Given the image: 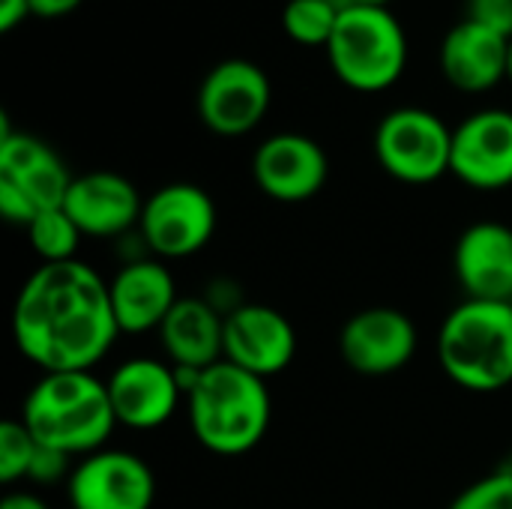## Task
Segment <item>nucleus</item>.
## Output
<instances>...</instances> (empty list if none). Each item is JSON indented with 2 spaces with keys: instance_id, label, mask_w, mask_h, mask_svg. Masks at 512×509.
<instances>
[{
  "instance_id": "nucleus-11",
  "label": "nucleus",
  "mask_w": 512,
  "mask_h": 509,
  "mask_svg": "<svg viewBox=\"0 0 512 509\" xmlns=\"http://www.w3.org/2000/svg\"><path fill=\"white\" fill-rule=\"evenodd\" d=\"M420 336L414 321L393 306H372L348 318L339 333V351L357 375L381 378L402 372L417 354Z\"/></svg>"
},
{
  "instance_id": "nucleus-4",
  "label": "nucleus",
  "mask_w": 512,
  "mask_h": 509,
  "mask_svg": "<svg viewBox=\"0 0 512 509\" xmlns=\"http://www.w3.org/2000/svg\"><path fill=\"white\" fill-rule=\"evenodd\" d=\"M444 375L468 393H501L512 384V306L492 300L459 303L438 330Z\"/></svg>"
},
{
  "instance_id": "nucleus-30",
  "label": "nucleus",
  "mask_w": 512,
  "mask_h": 509,
  "mask_svg": "<svg viewBox=\"0 0 512 509\" xmlns=\"http://www.w3.org/2000/svg\"><path fill=\"white\" fill-rule=\"evenodd\" d=\"M0 509H51L39 495L33 492H6L3 501H0Z\"/></svg>"
},
{
  "instance_id": "nucleus-27",
  "label": "nucleus",
  "mask_w": 512,
  "mask_h": 509,
  "mask_svg": "<svg viewBox=\"0 0 512 509\" xmlns=\"http://www.w3.org/2000/svg\"><path fill=\"white\" fill-rule=\"evenodd\" d=\"M204 300H207V303H210L222 318H228L231 312H237V309L243 306L240 285H237V282H231V279H216V282H210V285H207Z\"/></svg>"
},
{
  "instance_id": "nucleus-5",
  "label": "nucleus",
  "mask_w": 512,
  "mask_h": 509,
  "mask_svg": "<svg viewBox=\"0 0 512 509\" xmlns=\"http://www.w3.org/2000/svg\"><path fill=\"white\" fill-rule=\"evenodd\" d=\"M324 51L336 78L357 93L393 87L408 66V36L390 6H345Z\"/></svg>"
},
{
  "instance_id": "nucleus-17",
  "label": "nucleus",
  "mask_w": 512,
  "mask_h": 509,
  "mask_svg": "<svg viewBox=\"0 0 512 509\" xmlns=\"http://www.w3.org/2000/svg\"><path fill=\"white\" fill-rule=\"evenodd\" d=\"M453 273L465 300L512 303V228L477 222L462 231L453 249Z\"/></svg>"
},
{
  "instance_id": "nucleus-35",
  "label": "nucleus",
  "mask_w": 512,
  "mask_h": 509,
  "mask_svg": "<svg viewBox=\"0 0 512 509\" xmlns=\"http://www.w3.org/2000/svg\"><path fill=\"white\" fill-rule=\"evenodd\" d=\"M510 306H512V303H510Z\"/></svg>"
},
{
  "instance_id": "nucleus-8",
  "label": "nucleus",
  "mask_w": 512,
  "mask_h": 509,
  "mask_svg": "<svg viewBox=\"0 0 512 509\" xmlns=\"http://www.w3.org/2000/svg\"><path fill=\"white\" fill-rule=\"evenodd\" d=\"M216 201L195 183H168L144 201L138 234L156 258L198 255L216 234Z\"/></svg>"
},
{
  "instance_id": "nucleus-24",
  "label": "nucleus",
  "mask_w": 512,
  "mask_h": 509,
  "mask_svg": "<svg viewBox=\"0 0 512 509\" xmlns=\"http://www.w3.org/2000/svg\"><path fill=\"white\" fill-rule=\"evenodd\" d=\"M447 509H512V474L507 468L462 489Z\"/></svg>"
},
{
  "instance_id": "nucleus-16",
  "label": "nucleus",
  "mask_w": 512,
  "mask_h": 509,
  "mask_svg": "<svg viewBox=\"0 0 512 509\" xmlns=\"http://www.w3.org/2000/svg\"><path fill=\"white\" fill-rule=\"evenodd\" d=\"M63 210L81 228L84 237L120 240L138 231L144 201L132 180L117 171L78 174L63 198Z\"/></svg>"
},
{
  "instance_id": "nucleus-34",
  "label": "nucleus",
  "mask_w": 512,
  "mask_h": 509,
  "mask_svg": "<svg viewBox=\"0 0 512 509\" xmlns=\"http://www.w3.org/2000/svg\"><path fill=\"white\" fill-rule=\"evenodd\" d=\"M507 471L512 474V453H510V459H507Z\"/></svg>"
},
{
  "instance_id": "nucleus-19",
  "label": "nucleus",
  "mask_w": 512,
  "mask_h": 509,
  "mask_svg": "<svg viewBox=\"0 0 512 509\" xmlns=\"http://www.w3.org/2000/svg\"><path fill=\"white\" fill-rule=\"evenodd\" d=\"M510 39L462 18L441 42V72L462 93H486L507 78Z\"/></svg>"
},
{
  "instance_id": "nucleus-25",
  "label": "nucleus",
  "mask_w": 512,
  "mask_h": 509,
  "mask_svg": "<svg viewBox=\"0 0 512 509\" xmlns=\"http://www.w3.org/2000/svg\"><path fill=\"white\" fill-rule=\"evenodd\" d=\"M72 456L60 453V450H51V447H39L36 456H33V465H30V474L27 480L36 483V486H57V483H69V474H72Z\"/></svg>"
},
{
  "instance_id": "nucleus-2",
  "label": "nucleus",
  "mask_w": 512,
  "mask_h": 509,
  "mask_svg": "<svg viewBox=\"0 0 512 509\" xmlns=\"http://www.w3.org/2000/svg\"><path fill=\"white\" fill-rule=\"evenodd\" d=\"M21 423L39 447L84 459L105 450L117 417L108 384L93 372H42L24 396Z\"/></svg>"
},
{
  "instance_id": "nucleus-3",
  "label": "nucleus",
  "mask_w": 512,
  "mask_h": 509,
  "mask_svg": "<svg viewBox=\"0 0 512 509\" xmlns=\"http://www.w3.org/2000/svg\"><path fill=\"white\" fill-rule=\"evenodd\" d=\"M186 414L195 441L216 456L252 453L273 417V399L264 378H255L228 360L201 372V381L186 396Z\"/></svg>"
},
{
  "instance_id": "nucleus-22",
  "label": "nucleus",
  "mask_w": 512,
  "mask_h": 509,
  "mask_svg": "<svg viewBox=\"0 0 512 509\" xmlns=\"http://www.w3.org/2000/svg\"><path fill=\"white\" fill-rule=\"evenodd\" d=\"M342 6L330 0H288L282 9L285 33L306 48H327L339 24Z\"/></svg>"
},
{
  "instance_id": "nucleus-23",
  "label": "nucleus",
  "mask_w": 512,
  "mask_h": 509,
  "mask_svg": "<svg viewBox=\"0 0 512 509\" xmlns=\"http://www.w3.org/2000/svg\"><path fill=\"white\" fill-rule=\"evenodd\" d=\"M36 450L39 444L27 426L21 420H6L0 426V483L15 486L18 480H27Z\"/></svg>"
},
{
  "instance_id": "nucleus-14",
  "label": "nucleus",
  "mask_w": 512,
  "mask_h": 509,
  "mask_svg": "<svg viewBox=\"0 0 512 509\" xmlns=\"http://www.w3.org/2000/svg\"><path fill=\"white\" fill-rule=\"evenodd\" d=\"M105 384L117 426L135 432L165 426L186 399L177 384L174 366L156 357H132L120 363Z\"/></svg>"
},
{
  "instance_id": "nucleus-21",
  "label": "nucleus",
  "mask_w": 512,
  "mask_h": 509,
  "mask_svg": "<svg viewBox=\"0 0 512 509\" xmlns=\"http://www.w3.org/2000/svg\"><path fill=\"white\" fill-rule=\"evenodd\" d=\"M24 231H27V240H30L33 252L42 258V264L75 261L78 246L84 240L81 228L72 222V216L63 207L42 210Z\"/></svg>"
},
{
  "instance_id": "nucleus-29",
  "label": "nucleus",
  "mask_w": 512,
  "mask_h": 509,
  "mask_svg": "<svg viewBox=\"0 0 512 509\" xmlns=\"http://www.w3.org/2000/svg\"><path fill=\"white\" fill-rule=\"evenodd\" d=\"M81 0H30V15L36 18H63L75 12Z\"/></svg>"
},
{
  "instance_id": "nucleus-1",
  "label": "nucleus",
  "mask_w": 512,
  "mask_h": 509,
  "mask_svg": "<svg viewBox=\"0 0 512 509\" xmlns=\"http://www.w3.org/2000/svg\"><path fill=\"white\" fill-rule=\"evenodd\" d=\"M117 336L108 282L78 258L42 264L18 291L12 339L39 372H93Z\"/></svg>"
},
{
  "instance_id": "nucleus-7",
  "label": "nucleus",
  "mask_w": 512,
  "mask_h": 509,
  "mask_svg": "<svg viewBox=\"0 0 512 509\" xmlns=\"http://www.w3.org/2000/svg\"><path fill=\"white\" fill-rule=\"evenodd\" d=\"M375 159L399 183H435L450 174L453 129L429 108H393L375 129Z\"/></svg>"
},
{
  "instance_id": "nucleus-28",
  "label": "nucleus",
  "mask_w": 512,
  "mask_h": 509,
  "mask_svg": "<svg viewBox=\"0 0 512 509\" xmlns=\"http://www.w3.org/2000/svg\"><path fill=\"white\" fill-rule=\"evenodd\" d=\"M24 18H30V0H0V30H15Z\"/></svg>"
},
{
  "instance_id": "nucleus-9",
  "label": "nucleus",
  "mask_w": 512,
  "mask_h": 509,
  "mask_svg": "<svg viewBox=\"0 0 512 509\" xmlns=\"http://www.w3.org/2000/svg\"><path fill=\"white\" fill-rule=\"evenodd\" d=\"M270 99V75L246 57H231L216 63L201 81L198 117L210 132L237 138L258 129L270 111Z\"/></svg>"
},
{
  "instance_id": "nucleus-10",
  "label": "nucleus",
  "mask_w": 512,
  "mask_h": 509,
  "mask_svg": "<svg viewBox=\"0 0 512 509\" xmlns=\"http://www.w3.org/2000/svg\"><path fill=\"white\" fill-rule=\"evenodd\" d=\"M69 509H150L156 477L129 450H96L75 462L66 483Z\"/></svg>"
},
{
  "instance_id": "nucleus-15",
  "label": "nucleus",
  "mask_w": 512,
  "mask_h": 509,
  "mask_svg": "<svg viewBox=\"0 0 512 509\" xmlns=\"http://www.w3.org/2000/svg\"><path fill=\"white\" fill-rule=\"evenodd\" d=\"M294 324L273 306L243 303L225 318V360L255 378H273L294 363Z\"/></svg>"
},
{
  "instance_id": "nucleus-13",
  "label": "nucleus",
  "mask_w": 512,
  "mask_h": 509,
  "mask_svg": "<svg viewBox=\"0 0 512 509\" xmlns=\"http://www.w3.org/2000/svg\"><path fill=\"white\" fill-rule=\"evenodd\" d=\"M450 174L477 192L512 186V111L483 108L453 129Z\"/></svg>"
},
{
  "instance_id": "nucleus-12",
  "label": "nucleus",
  "mask_w": 512,
  "mask_h": 509,
  "mask_svg": "<svg viewBox=\"0 0 512 509\" xmlns=\"http://www.w3.org/2000/svg\"><path fill=\"white\" fill-rule=\"evenodd\" d=\"M330 174L324 147L300 132H276L264 138L252 156L255 186L282 204H303L315 198Z\"/></svg>"
},
{
  "instance_id": "nucleus-26",
  "label": "nucleus",
  "mask_w": 512,
  "mask_h": 509,
  "mask_svg": "<svg viewBox=\"0 0 512 509\" xmlns=\"http://www.w3.org/2000/svg\"><path fill=\"white\" fill-rule=\"evenodd\" d=\"M465 18L512 39V0H468Z\"/></svg>"
},
{
  "instance_id": "nucleus-20",
  "label": "nucleus",
  "mask_w": 512,
  "mask_h": 509,
  "mask_svg": "<svg viewBox=\"0 0 512 509\" xmlns=\"http://www.w3.org/2000/svg\"><path fill=\"white\" fill-rule=\"evenodd\" d=\"M156 333L171 366L210 369L225 360V318L204 297H180Z\"/></svg>"
},
{
  "instance_id": "nucleus-33",
  "label": "nucleus",
  "mask_w": 512,
  "mask_h": 509,
  "mask_svg": "<svg viewBox=\"0 0 512 509\" xmlns=\"http://www.w3.org/2000/svg\"><path fill=\"white\" fill-rule=\"evenodd\" d=\"M330 3H336V6H342V9L348 6V0H330Z\"/></svg>"
},
{
  "instance_id": "nucleus-6",
  "label": "nucleus",
  "mask_w": 512,
  "mask_h": 509,
  "mask_svg": "<svg viewBox=\"0 0 512 509\" xmlns=\"http://www.w3.org/2000/svg\"><path fill=\"white\" fill-rule=\"evenodd\" d=\"M72 180L54 147L36 135L12 132L0 114V213L9 225L27 228L42 210L63 207Z\"/></svg>"
},
{
  "instance_id": "nucleus-31",
  "label": "nucleus",
  "mask_w": 512,
  "mask_h": 509,
  "mask_svg": "<svg viewBox=\"0 0 512 509\" xmlns=\"http://www.w3.org/2000/svg\"><path fill=\"white\" fill-rule=\"evenodd\" d=\"M348 6H390V0H348Z\"/></svg>"
},
{
  "instance_id": "nucleus-32",
  "label": "nucleus",
  "mask_w": 512,
  "mask_h": 509,
  "mask_svg": "<svg viewBox=\"0 0 512 509\" xmlns=\"http://www.w3.org/2000/svg\"><path fill=\"white\" fill-rule=\"evenodd\" d=\"M507 81H512V39L507 45Z\"/></svg>"
},
{
  "instance_id": "nucleus-18",
  "label": "nucleus",
  "mask_w": 512,
  "mask_h": 509,
  "mask_svg": "<svg viewBox=\"0 0 512 509\" xmlns=\"http://www.w3.org/2000/svg\"><path fill=\"white\" fill-rule=\"evenodd\" d=\"M111 309L120 333L141 336L159 330L168 312L177 306V282L159 258H141L123 264L108 282Z\"/></svg>"
}]
</instances>
